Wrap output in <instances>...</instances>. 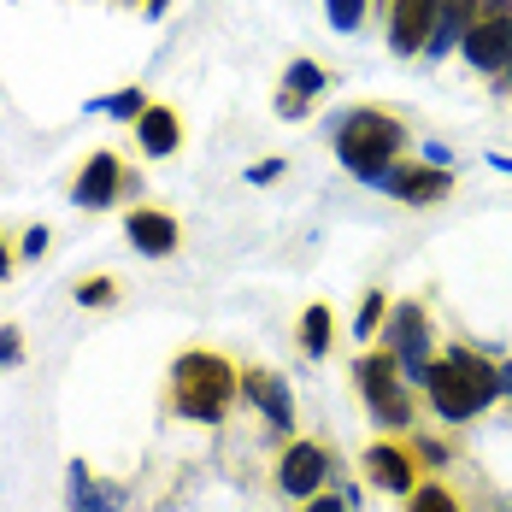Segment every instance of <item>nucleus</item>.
Listing matches in <instances>:
<instances>
[{
  "mask_svg": "<svg viewBox=\"0 0 512 512\" xmlns=\"http://www.w3.org/2000/svg\"><path fill=\"white\" fill-rule=\"evenodd\" d=\"M136 142H142V154L148 159L177 154V142H183V118H177L171 106H148V112L136 118Z\"/></svg>",
  "mask_w": 512,
  "mask_h": 512,
  "instance_id": "nucleus-15",
  "label": "nucleus"
},
{
  "mask_svg": "<svg viewBox=\"0 0 512 512\" xmlns=\"http://www.w3.org/2000/svg\"><path fill=\"white\" fill-rule=\"evenodd\" d=\"M377 336H383V348L395 354L401 377H407V383H424V371H430V318H424V307H418V301H395Z\"/></svg>",
  "mask_w": 512,
  "mask_h": 512,
  "instance_id": "nucleus-5",
  "label": "nucleus"
},
{
  "mask_svg": "<svg viewBox=\"0 0 512 512\" xmlns=\"http://www.w3.org/2000/svg\"><path fill=\"white\" fill-rule=\"evenodd\" d=\"M330 483V448L324 442H289V454L277 460V495L312 501Z\"/></svg>",
  "mask_w": 512,
  "mask_h": 512,
  "instance_id": "nucleus-6",
  "label": "nucleus"
},
{
  "mask_svg": "<svg viewBox=\"0 0 512 512\" xmlns=\"http://www.w3.org/2000/svg\"><path fill=\"white\" fill-rule=\"evenodd\" d=\"M148 106H154V101H148L142 89H118V95H106V101H95L89 112H106V118H118V124H136V118H142Z\"/></svg>",
  "mask_w": 512,
  "mask_h": 512,
  "instance_id": "nucleus-18",
  "label": "nucleus"
},
{
  "mask_svg": "<svg viewBox=\"0 0 512 512\" xmlns=\"http://www.w3.org/2000/svg\"><path fill=\"white\" fill-rule=\"evenodd\" d=\"M460 53H465V65H471V71H483V77H501V71L512 65V18L471 24V30H465V42H460Z\"/></svg>",
  "mask_w": 512,
  "mask_h": 512,
  "instance_id": "nucleus-10",
  "label": "nucleus"
},
{
  "mask_svg": "<svg viewBox=\"0 0 512 512\" xmlns=\"http://www.w3.org/2000/svg\"><path fill=\"white\" fill-rule=\"evenodd\" d=\"M436 30V0H389V48L412 59Z\"/></svg>",
  "mask_w": 512,
  "mask_h": 512,
  "instance_id": "nucleus-11",
  "label": "nucleus"
},
{
  "mask_svg": "<svg viewBox=\"0 0 512 512\" xmlns=\"http://www.w3.org/2000/svg\"><path fill=\"white\" fill-rule=\"evenodd\" d=\"M12 271V248H6V236H0V277Z\"/></svg>",
  "mask_w": 512,
  "mask_h": 512,
  "instance_id": "nucleus-30",
  "label": "nucleus"
},
{
  "mask_svg": "<svg viewBox=\"0 0 512 512\" xmlns=\"http://www.w3.org/2000/svg\"><path fill=\"white\" fill-rule=\"evenodd\" d=\"M495 18H512V0H477V24H495Z\"/></svg>",
  "mask_w": 512,
  "mask_h": 512,
  "instance_id": "nucleus-29",
  "label": "nucleus"
},
{
  "mask_svg": "<svg viewBox=\"0 0 512 512\" xmlns=\"http://www.w3.org/2000/svg\"><path fill=\"white\" fill-rule=\"evenodd\" d=\"M330 336H336L330 307H307V312H301V354L324 359V354H330Z\"/></svg>",
  "mask_w": 512,
  "mask_h": 512,
  "instance_id": "nucleus-17",
  "label": "nucleus"
},
{
  "mask_svg": "<svg viewBox=\"0 0 512 512\" xmlns=\"http://www.w3.org/2000/svg\"><path fill=\"white\" fill-rule=\"evenodd\" d=\"M424 395H430L436 418L465 424V418H477V412L501 395V365H489V359L471 354V348H448L442 359H430Z\"/></svg>",
  "mask_w": 512,
  "mask_h": 512,
  "instance_id": "nucleus-2",
  "label": "nucleus"
},
{
  "mask_svg": "<svg viewBox=\"0 0 512 512\" xmlns=\"http://www.w3.org/2000/svg\"><path fill=\"white\" fill-rule=\"evenodd\" d=\"M365 6H371V0H324V12H330V24H336L342 36H354L359 24H365Z\"/></svg>",
  "mask_w": 512,
  "mask_h": 512,
  "instance_id": "nucleus-23",
  "label": "nucleus"
},
{
  "mask_svg": "<svg viewBox=\"0 0 512 512\" xmlns=\"http://www.w3.org/2000/svg\"><path fill=\"white\" fill-rule=\"evenodd\" d=\"M124 236H130V248L148 259H171L183 248V224L171 218V212H159V206H136L130 218H124Z\"/></svg>",
  "mask_w": 512,
  "mask_h": 512,
  "instance_id": "nucleus-9",
  "label": "nucleus"
},
{
  "mask_svg": "<svg viewBox=\"0 0 512 512\" xmlns=\"http://www.w3.org/2000/svg\"><path fill=\"white\" fill-rule=\"evenodd\" d=\"M118 301V277H83L77 283V307H112Z\"/></svg>",
  "mask_w": 512,
  "mask_h": 512,
  "instance_id": "nucleus-22",
  "label": "nucleus"
},
{
  "mask_svg": "<svg viewBox=\"0 0 512 512\" xmlns=\"http://www.w3.org/2000/svg\"><path fill=\"white\" fill-rule=\"evenodd\" d=\"M389 307H395V301H389L383 289H371V295L359 301V318H354V336H359V342H371V336L383 330V318H389Z\"/></svg>",
  "mask_w": 512,
  "mask_h": 512,
  "instance_id": "nucleus-20",
  "label": "nucleus"
},
{
  "mask_svg": "<svg viewBox=\"0 0 512 512\" xmlns=\"http://www.w3.org/2000/svg\"><path fill=\"white\" fill-rule=\"evenodd\" d=\"M242 395H248V401L277 424V430H295V395H289V383H283L277 371L248 365V371H242Z\"/></svg>",
  "mask_w": 512,
  "mask_h": 512,
  "instance_id": "nucleus-12",
  "label": "nucleus"
},
{
  "mask_svg": "<svg viewBox=\"0 0 512 512\" xmlns=\"http://www.w3.org/2000/svg\"><path fill=\"white\" fill-rule=\"evenodd\" d=\"M471 24H477V0H436V30H430L424 53H430V59H448V53L465 42Z\"/></svg>",
  "mask_w": 512,
  "mask_h": 512,
  "instance_id": "nucleus-14",
  "label": "nucleus"
},
{
  "mask_svg": "<svg viewBox=\"0 0 512 512\" xmlns=\"http://www.w3.org/2000/svg\"><path fill=\"white\" fill-rule=\"evenodd\" d=\"M501 395H512V359L501 365Z\"/></svg>",
  "mask_w": 512,
  "mask_h": 512,
  "instance_id": "nucleus-31",
  "label": "nucleus"
},
{
  "mask_svg": "<svg viewBox=\"0 0 512 512\" xmlns=\"http://www.w3.org/2000/svg\"><path fill=\"white\" fill-rule=\"evenodd\" d=\"M236 395H242V365H230L224 354L189 348V354L171 359V389H165V401H171L177 418H189V424H218Z\"/></svg>",
  "mask_w": 512,
  "mask_h": 512,
  "instance_id": "nucleus-1",
  "label": "nucleus"
},
{
  "mask_svg": "<svg viewBox=\"0 0 512 512\" xmlns=\"http://www.w3.org/2000/svg\"><path fill=\"white\" fill-rule=\"evenodd\" d=\"M48 242H53V230H48V224H36V230H24V248H18V254L42 259V254H48Z\"/></svg>",
  "mask_w": 512,
  "mask_h": 512,
  "instance_id": "nucleus-25",
  "label": "nucleus"
},
{
  "mask_svg": "<svg viewBox=\"0 0 512 512\" xmlns=\"http://www.w3.org/2000/svg\"><path fill=\"white\" fill-rule=\"evenodd\" d=\"M301 512H348V501H342V495H330V489H318L312 501H301Z\"/></svg>",
  "mask_w": 512,
  "mask_h": 512,
  "instance_id": "nucleus-26",
  "label": "nucleus"
},
{
  "mask_svg": "<svg viewBox=\"0 0 512 512\" xmlns=\"http://www.w3.org/2000/svg\"><path fill=\"white\" fill-rule=\"evenodd\" d=\"M359 465H365L371 489H383V495H401L407 501L412 489H418V460H412L407 442H371Z\"/></svg>",
  "mask_w": 512,
  "mask_h": 512,
  "instance_id": "nucleus-7",
  "label": "nucleus"
},
{
  "mask_svg": "<svg viewBox=\"0 0 512 512\" xmlns=\"http://www.w3.org/2000/svg\"><path fill=\"white\" fill-rule=\"evenodd\" d=\"M407 512H465L460 507V495L448 489V483H418L407 495Z\"/></svg>",
  "mask_w": 512,
  "mask_h": 512,
  "instance_id": "nucleus-19",
  "label": "nucleus"
},
{
  "mask_svg": "<svg viewBox=\"0 0 512 512\" xmlns=\"http://www.w3.org/2000/svg\"><path fill=\"white\" fill-rule=\"evenodd\" d=\"M0 365H24V336H18V324L0 330Z\"/></svg>",
  "mask_w": 512,
  "mask_h": 512,
  "instance_id": "nucleus-24",
  "label": "nucleus"
},
{
  "mask_svg": "<svg viewBox=\"0 0 512 512\" xmlns=\"http://www.w3.org/2000/svg\"><path fill=\"white\" fill-rule=\"evenodd\" d=\"M354 383H359V395H365V407L377 412L389 430H407V424H412L407 377H401V365H395V354H389V348L359 354L354 359Z\"/></svg>",
  "mask_w": 512,
  "mask_h": 512,
  "instance_id": "nucleus-4",
  "label": "nucleus"
},
{
  "mask_svg": "<svg viewBox=\"0 0 512 512\" xmlns=\"http://www.w3.org/2000/svg\"><path fill=\"white\" fill-rule=\"evenodd\" d=\"M71 512H124V489L89 477V465L71 460Z\"/></svg>",
  "mask_w": 512,
  "mask_h": 512,
  "instance_id": "nucleus-16",
  "label": "nucleus"
},
{
  "mask_svg": "<svg viewBox=\"0 0 512 512\" xmlns=\"http://www.w3.org/2000/svg\"><path fill=\"white\" fill-rule=\"evenodd\" d=\"M389 195L407 201V206H436V201L454 195V177H448V165H395Z\"/></svg>",
  "mask_w": 512,
  "mask_h": 512,
  "instance_id": "nucleus-13",
  "label": "nucleus"
},
{
  "mask_svg": "<svg viewBox=\"0 0 512 512\" xmlns=\"http://www.w3.org/2000/svg\"><path fill=\"white\" fill-rule=\"evenodd\" d=\"M401 148H407V124H401L395 112H383V106H359V112L342 118V130H336V159L354 171L359 183H365L371 171L395 165Z\"/></svg>",
  "mask_w": 512,
  "mask_h": 512,
  "instance_id": "nucleus-3",
  "label": "nucleus"
},
{
  "mask_svg": "<svg viewBox=\"0 0 512 512\" xmlns=\"http://www.w3.org/2000/svg\"><path fill=\"white\" fill-rule=\"evenodd\" d=\"M501 89H507V95H512V65H507V71H501Z\"/></svg>",
  "mask_w": 512,
  "mask_h": 512,
  "instance_id": "nucleus-32",
  "label": "nucleus"
},
{
  "mask_svg": "<svg viewBox=\"0 0 512 512\" xmlns=\"http://www.w3.org/2000/svg\"><path fill=\"white\" fill-rule=\"evenodd\" d=\"M277 112H283V118H307V95H295V89H277Z\"/></svg>",
  "mask_w": 512,
  "mask_h": 512,
  "instance_id": "nucleus-27",
  "label": "nucleus"
},
{
  "mask_svg": "<svg viewBox=\"0 0 512 512\" xmlns=\"http://www.w3.org/2000/svg\"><path fill=\"white\" fill-rule=\"evenodd\" d=\"M283 177V159H259V165H248V183H277Z\"/></svg>",
  "mask_w": 512,
  "mask_h": 512,
  "instance_id": "nucleus-28",
  "label": "nucleus"
},
{
  "mask_svg": "<svg viewBox=\"0 0 512 512\" xmlns=\"http://www.w3.org/2000/svg\"><path fill=\"white\" fill-rule=\"evenodd\" d=\"M283 89H295V95H324V89H330V71H318V65H312V59H295V65H289V77H283Z\"/></svg>",
  "mask_w": 512,
  "mask_h": 512,
  "instance_id": "nucleus-21",
  "label": "nucleus"
},
{
  "mask_svg": "<svg viewBox=\"0 0 512 512\" xmlns=\"http://www.w3.org/2000/svg\"><path fill=\"white\" fill-rule=\"evenodd\" d=\"M124 189H130L124 159H118V154H89V165H83V171H77V183H71V201L83 206V212H101V206H112Z\"/></svg>",
  "mask_w": 512,
  "mask_h": 512,
  "instance_id": "nucleus-8",
  "label": "nucleus"
}]
</instances>
